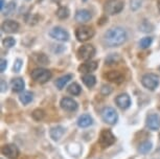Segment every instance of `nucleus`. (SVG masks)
Here are the masks:
<instances>
[{
    "label": "nucleus",
    "mask_w": 160,
    "mask_h": 159,
    "mask_svg": "<svg viewBox=\"0 0 160 159\" xmlns=\"http://www.w3.org/2000/svg\"><path fill=\"white\" fill-rule=\"evenodd\" d=\"M94 36V29L90 26H81L75 32V37L80 42H86L93 38Z\"/></svg>",
    "instance_id": "6e6552de"
},
{
    "label": "nucleus",
    "mask_w": 160,
    "mask_h": 159,
    "mask_svg": "<svg viewBox=\"0 0 160 159\" xmlns=\"http://www.w3.org/2000/svg\"><path fill=\"white\" fill-rule=\"evenodd\" d=\"M15 8H16V3H15V2H10V3H8L7 7L2 10V14H3V15H10L15 11Z\"/></svg>",
    "instance_id": "c756f323"
},
{
    "label": "nucleus",
    "mask_w": 160,
    "mask_h": 159,
    "mask_svg": "<svg viewBox=\"0 0 160 159\" xmlns=\"http://www.w3.org/2000/svg\"><path fill=\"white\" fill-rule=\"evenodd\" d=\"M64 133H65L64 128L61 127V126H57V127H53V128L50 129L49 135H50L51 138L55 140V142H58L63 135H64Z\"/></svg>",
    "instance_id": "a211bd4d"
},
{
    "label": "nucleus",
    "mask_w": 160,
    "mask_h": 159,
    "mask_svg": "<svg viewBox=\"0 0 160 159\" xmlns=\"http://www.w3.org/2000/svg\"><path fill=\"white\" fill-rule=\"evenodd\" d=\"M51 77V72L45 68H36L32 71V79L36 82L44 84L48 82Z\"/></svg>",
    "instance_id": "f03ea898"
},
{
    "label": "nucleus",
    "mask_w": 160,
    "mask_h": 159,
    "mask_svg": "<svg viewBox=\"0 0 160 159\" xmlns=\"http://www.w3.org/2000/svg\"><path fill=\"white\" fill-rule=\"evenodd\" d=\"M105 42L110 47H117L122 45L127 41V32L122 27H113L106 32L104 36Z\"/></svg>",
    "instance_id": "f257e3e1"
},
{
    "label": "nucleus",
    "mask_w": 160,
    "mask_h": 159,
    "mask_svg": "<svg viewBox=\"0 0 160 159\" xmlns=\"http://www.w3.org/2000/svg\"><path fill=\"white\" fill-rule=\"evenodd\" d=\"M35 61L37 62L38 64L46 65V64H48L49 60H48V58L44 55V53H37V55L35 56Z\"/></svg>",
    "instance_id": "cd10ccee"
},
{
    "label": "nucleus",
    "mask_w": 160,
    "mask_h": 159,
    "mask_svg": "<svg viewBox=\"0 0 160 159\" xmlns=\"http://www.w3.org/2000/svg\"><path fill=\"white\" fill-rule=\"evenodd\" d=\"M147 127L152 131H157L160 129V115L157 113H152L147 117Z\"/></svg>",
    "instance_id": "9b49d317"
},
{
    "label": "nucleus",
    "mask_w": 160,
    "mask_h": 159,
    "mask_svg": "<svg viewBox=\"0 0 160 159\" xmlns=\"http://www.w3.org/2000/svg\"><path fill=\"white\" fill-rule=\"evenodd\" d=\"M11 85H12L13 91L21 92V91H23V89H24V81L21 79V77H16V79H14L12 81Z\"/></svg>",
    "instance_id": "aec40b11"
},
{
    "label": "nucleus",
    "mask_w": 160,
    "mask_h": 159,
    "mask_svg": "<svg viewBox=\"0 0 160 159\" xmlns=\"http://www.w3.org/2000/svg\"><path fill=\"white\" fill-rule=\"evenodd\" d=\"M60 105H61L63 110L68 111V112H72V111H75L78 109V103L73 98H70V97L62 98L61 102H60Z\"/></svg>",
    "instance_id": "f8f14e48"
},
{
    "label": "nucleus",
    "mask_w": 160,
    "mask_h": 159,
    "mask_svg": "<svg viewBox=\"0 0 160 159\" xmlns=\"http://www.w3.org/2000/svg\"><path fill=\"white\" fill-rule=\"evenodd\" d=\"M57 17L60 18V19H66L69 16V10L68 7H60L58 10H57Z\"/></svg>",
    "instance_id": "bb28decb"
},
{
    "label": "nucleus",
    "mask_w": 160,
    "mask_h": 159,
    "mask_svg": "<svg viewBox=\"0 0 160 159\" xmlns=\"http://www.w3.org/2000/svg\"><path fill=\"white\" fill-rule=\"evenodd\" d=\"M49 35L51 38L56 39V40H58V41H62V42L68 41V39H69L68 32L65 31V29L62 27H53L49 32Z\"/></svg>",
    "instance_id": "1a4fd4ad"
},
{
    "label": "nucleus",
    "mask_w": 160,
    "mask_h": 159,
    "mask_svg": "<svg viewBox=\"0 0 160 159\" xmlns=\"http://www.w3.org/2000/svg\"><path fill=\"white\" fill-rule=\"evenodd\" d=\"M44 115H45V113H44V111L42 109H36L34 112L32 113V118H34L35 121H38V122L41 121V119H43Z\"/></svg>",
    "instance_id": "c85d7f7f"
},
{
    "label": "nucleus",
    "mask_w": 160,
    "mask_h": 159,
    "mask_svg": "<svg viewBox=\"0 0 160 159\" xmlns=\"http://www.w3.org/2000/svg\"><path fill=\"white\" fill-rule=\"evenodd\" d=\"M20 102L22 103L23 105H28L32 101V98H34V97H32V93L29 91H24L23 93L20 94Z\"/></svg>",
    "instance_id": "5701e85b"
},
{
    "label": "nucleus",
    "mask_w": 160,
    "mask_h": 159,
    "mask_svg": "<svg viewBox=\"0 0 160 159\" xmlns=\"http://www.w3.org/2000/svg\"><path fill=\"white\" fill-rule=\"evenodd\" d=\"M7 66H8L7 60L1 59V61H0V70H1V72H3V71L7 69Z\"/></svg>",
    "instance_id": "e433bc0d"
},
{
    "label": "nucleus",
    "mask_w": 160,
    "mask_h": 159,
    "mask_svg": "<svg viewBox=\"0 0 160 159\" xmlns=\"http://www.w3.org/2000/svg\"><path fill=\"white\" fill-rule=\"evenodd\" d=\"M152 150V143L150 142H143L138 146V152L141 154H147Z\"/></svg>",
    "instance_id": "a878e982"
},
{
    "label": "nucleus",
    "mask_w": 160,
    "mask_h": 159,
    "mask_svg": "<svg viewBox=\"0 0 160 159\" xmlns=\"http://www.w3.org/2000/svg\"><path fill=\"white\" fill-rule=\"evenodd\" d=\"M98 68V62L96 61H87L85 63H83L82 65L78 67V71L81 73H90L92 71H94Z\"/></svg>",
    "instance_id": "2eb2a0df"
},
{
    "label": "nucleus",
    "mask_w": 160,
    "mask_h": 159,
    "mask_svg": "<svg viewBox=\"0 0 160 159\" xmlns=\"http://www.w3.org/2000/svg\"><path fill=\"white\" fill-rule=\"evenodd\" d=\"M139 29L141 32H152L153 31V25L151 24L150 22H148V21H143V22L139 25Z\"/></svg>",
    "instance_id": "2f4dec72"
},
{
    "label": "nucleus",
    "mask_w": 160,
    "mask_h": 159,
    "mask_svg": "<svg viewBox=\"0 0 160 159\" xmlns=\"http://www.w3.org/2000/svg\"><path fill=\"white\" fill-rule=\"evenodd\" d=\"M102 118L109 125H115L118 121V114L112 107H106L102 111Z\"/></svg>",
    "instance_id": "39448f33"
},
{
    "label": "nucleus",
    "mask_w": 160,
    "mask_h": 159,
    "mask_svg": "<svg viewBox=\"0 0 160 159\" xmlns=\"http://www.w3.org/2000/svg\"><path fill=\"white\" fill-rule=\"evenodd\" d=\"M1 28L4 32H8V34H14V32H18V29H19V24L14 20H7L2 23Z\"/></svg>",
    "instance_id": "4468645a"
},
{
    "label": "nucleus",
    "mask_w": 160,
    "mask_h": 159,
    "mask_svg": "<svg viewBox=\"0 0 160 159\" xmlns=\"http://www.w3.org/2000/svg\"><path fill=\"white\" fill-rule=\"evenodd\" d=\"M123 2L122 0H108L105 3L104 10L108 15H115L122 11Z\"/></svg>",
    "instance_id": "20e7f679"
},
{
    "label": "nucleus",
    "mask_w": 160,
    "mask_h": 159,
    "mask_svg": "<svg viewBox=\"0 0 160 159\" xmlns=\"http://www.w3.org/2000/svg\"><path fill=\"white\" fill-rule=\"evenodd\" d=\"M157 7H158V10L160 12V0H158V1H157Z\"/></svg>",
    "instance_id": "ea45409f"
},
{
    "label": "nucleus",
    "mask_w": 160,
    "mask_h": 159,
    "mask_svg": "<svg viewBox=\"0 0 160 159\" xmlns=\"http://www.w3.org/2000/svg\"><path fill=\"white\" fill-rule=\"evenodd\" d=\"M106 77H107V80L110 81V82L117 83V84L123 82V79H125L122 73L117 70H111L109 72H107L106 73Z\"/></svg>",
    "instance_id": "f3484780"
},
{
    "label": "nucleus",
    "mask_w": 160,
    "mask_h": 159,
    "mask_svg": "<svg viewBox=\"0 0 160 159\" xmlns=\"http://www.w3.org/2000/svg\"><path fill=\"white\" fill-rule=\"evenodd\" d=\"M72 79V74H66V76H63L61 77L60 79H58L56 81V86L58 89H63L64 87L67 85L68 82Z\"/></svg>",
    "instance_id": "412c9836"
},
{
    "label": "nucleus",
    "mask_w": 160,
    "mask_h": 159,
    "mask_svg": "<svg viewBox=\"0 0 160 159\" xmlns=\"http://www.w3.org/2000/svg\"><path fill=\"white\" fill-rule=\"evenodd\" d=\"M115 103L120 109L126 110L131 106V97L127 93H122L115 98Z\"/></svg>",
    "instance_id": "ddd939ff"
},
{
    "label": "nucleus",
    "mask_w": 160,
    "mask_h": 159,
    "mask_svg": "<svg viewBox=\"0 0 160 159\" xmlns=\"http://www.w3.org/2000/svg\"><path fill=\"white\" fill-rule=\"evenodd\" d=\"M67 91L71 95H78L81 93V91H82V88H81V86L78 83H72L68 86Z\"/></svg>",
    "instance_id": "393cba45"
},
{
    "label": "nucleus",
    "mask_w": 160,
    "mask_h": 159,
    "mask_svg": "<svg viewBox=\"0 0 160 159\" xmlns=\"http://www.w3.org/2000/svg\"><path fill=\"white\" fill-rule=\"evenodd\" d=\"M7 86H8V85H7V83H5L3 80H2V81H1V91H2V92L5 91V88H7Z\"/></svg>",
    "instance_id": "4c0bfd02"
},
{
    "label": "nucleus",
    "mask_w": 160,
    "mask_h": 159,
    "mask_svg": "<svg viewBox=\"0 0 160 159\" xmlns=\"http://www.w3.org/2000/svg\"><path fill=\"white\" fill-rule=\"evenodd\" d=\"M111 91H112V88H111L110 86H106V85L102 86V93L104 94V95L110 94V93H111Z\"/></svg>",
    "instance_id": "c9c22d12"
},
{
    "label": "nucleus",
    "mask_w": 160,
    "mask_h": 159,
    "mask_svg": "<svg viewBox=\"0 0 160 159\" xmlns=\"http://www.w3.org/2000/svg\"><path fill=\"white\" fill-rule=\"evenodd\" d=\"M95 55V48L93 45L85 44L78 50V58L83 61H90Z\"/></svg>",
    "instance_id": "7ed1b4c3"
},
{
    "label": "nucleus",
    "mask_w": 160,
    "mask_h": 159,
    "mask_svg": "<svg viewBox=\"0 0 160 159\" xmlns=\"http://www.w3.org/2000/svg\"><path fill=\"white\" fill-rule=\"evenodd\" d=\"M143 87L149 90H155L159 85V77L155 73H147L141 79Z\"/></svg>",
    "instance_id": "0eeeda50"
},
{
    "label": "nucleus",
    "mask_w": 160,
    "mask_h": 159,
    "mask_svg": "<svg viewBox=\"0 0 160 159\" xmlns=\"http://www.w3.org/2000/svg\"><path fill=\"white\" fill-rule=\"evenodd\" d=\"M153 42V39L151 37H146V38H142L139 42V46L141 48H148V47L151 46Z\"/></svg>",
    "instance_id": "7c9ffc66"
},
{
    "label": "nucleus",
    "mask_w": 160,
    "mask_h": 159,
    "mask_svg": "<svg viewBox=\"0 0 160 159\" xmlns=\"http://www.w3.org/2000/svg\"><path fill=\"white\" fill-rule=\"evenodd\" d=\"M92 18L91 13L88 10H80L75 14V20L78 23H86Z\"/></svg>",
    "instance_id": "dca6fc26"
},
{
    "label": "nucleus",
    "mask_w": 160,
    "mask_h": 159,
    "mask_svg": "<svg viewBox=\"0 0 160 159\" xmlns=\"http://www.w3.org/2000/svg\"><path fill=\"white\" fill-rule=\"evenodd\" d=\"M115 140L116 138L114 136V134L110 130H107V129H104L99 134L98 142L102 148H108V147L112 146L115 142Z\"/></svg>",
    "instance_id": "423d86ee"
},
{
    "label": "nucleus",
    "mask_w": 160,
    "mask_h": 159,
    "mask_svg": "<svg viewBox=\"0 0 160 159\" xmlns=\"http://www.w3.org/2000/svg\"><path fill=\"white\" fill-rule=\"evenodd\" d=\"M122 61V58L118 53H111L106 58V64L112 65V64H117L118 62Z\"/></svg>",
    "instance_id": "b1692460"
},
{
    "label": "nucleus",
    "mask_w": 160,
    "mask_h": 159,
    "mask_svg": "<svg viewBox=\"0 0 160 159\" xmlns=\"http://www.w3.org/2000/svg\"><path fill=\"white\" fill-rule=\"evenodd\" d=\"M1 153L10 159H16L18 156H19V149L17 148L16 145L8 143V145H5L2 147Z\"/></svg>",
    "instance_id": "9d476101"
},
{
    "label": "nucleus",
    "mask_w": 160,
    "mask_h": 159,
    "mask_svg": "<svg viewBox=\"0 0 160 159\" xmlns=\"http://www.w3.org/2000/svg\"><path fill=\"white\" fill-rule=\"evenodd\" d=\"M82 80H83V83L85 84V85L88 87V88H92V87L94 86L95 83H96L95 77L92 76V74H90V73L84 74L83 77H82Z\"/></svg>",
    "instance_id": "4be33fe9"
},
{
    "label": "nucleus",
    "mask_w": 160,
    "mask_h": 159,
    "mask_svg": "<svg viewBox=\"0 0 160 159\" xmlns=\"http://www.w3.org/2000/svg\"><path fill=\"white\" fill-rule=\"evenodd\" d=\"M93 124V119L89 114H83L81 115L78 119V126L81 128H87L90 127Z\"/></svg>",
    "instance_id": "6ab92c4d"
},
{
    "label": "nucleus",
    "mask_w": 160,
    "mask_h": 159,
    "mask_svg": "<svg viewBox=\"0 0 160 159\" xmlns=\"http://www.w3.org/2000/svg\"><path fill=\"white\" fill-rule=\"evenodd\" d=\"M2 43L5 47H8V48H12V47L14 46L15 44H16V41H15L14 38L12 37H7L3 39V41H2Z\"/></svg>",
    "instance_id": "473e14b6"
},
{
    "label": "nucleus",
    "mask_w": 160,
    "mask_h": 159,
    "mask_svg": "<svg viewBox=\"0 0 160 159\" xmlns=\"http://www.w3.org/2000/svg\"><path fill=\"white\" fill-rule=\"evenodd\" d=\"M0 8H1V11L4 8V0H0Z\"/></svg>",
    "instance_id": "58836bf2"
},
{
    "label": "nucleus",
    "mask_w": 160,
    "mask_h": 159,
    "mask_svg": "<svg viewBox=\"0 0 160 159\" xmlns=\"http://www.w3.org/2000/svg\"><path fill=\"white\" fill-rule=\"evenodd\" d=\"M23 65V61L21 59H17L16 61H15V64H14V67L13 69L15 72H19V71L21 70V67H22Z\"/></svg>",
    "instance_id": "72a5a7b5"
},
{
    "label": "nucleus",
    "mask_w": 160,
    "mask_h": 159,
    "mask_svg": "<svg viewBox=\"0 0 160 159\" xmlns=\"http://www.w3.org/2000/svg\"><path fill=\"white\" fill-rule=\"evenodd\" d=\"M141 5V0H131V8L134 11H136L137 8H139Z\"/></svg>",
    "instance_id": "f704fd0d"
}]
</instances>
